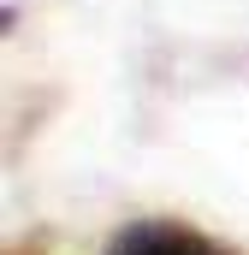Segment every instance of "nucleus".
Instances as JSON below:
<instances>
[{"mask_svg":"<svg viewBox=\"0 0 249 255\" xmlns=\"http://www.w3.org/2000/svg\"><path fill=\"white\" fill-rule=\"evenodd\" d=\"M101 255H238V250L196 226H178V220H130L107 238Z\"/></svg>","mask_w":249,"mask_h":255,"instance_id":"obj_1","label":"nucleus"}]
</instances>
